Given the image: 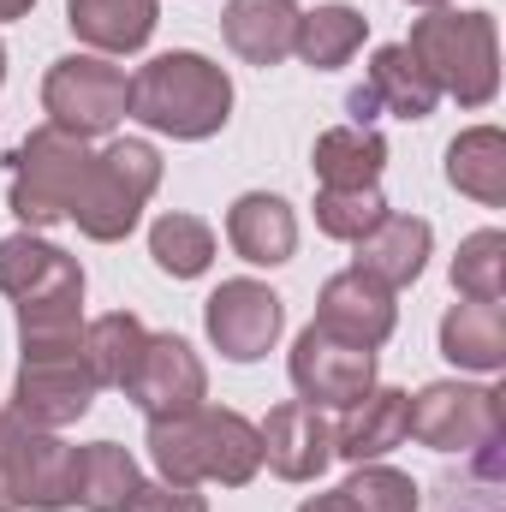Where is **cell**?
Here are the masks:
<instances>
[{
	"mask_svg": "<svg viewBox=\"0 0 506 512\" xmlns=\"http://www.w3.org/2000/svg\"><path fill=\"white\" fill-rule=\"evenodd\" d=\"M149 459L161 471V483H221V489H245L262 471V435L239 411H179L149 423Z\"/></svg>",
	"mask_w": 506,
	"mask_h": 512,
	"instance_id": "6da1fadb",
	"label": "cell"
},
{
	"mask_svg": "<svg viewBox=\"0 0 506 512\" xmlns=\"http://www.w3.org/2000/svg\"><path fill=\"white\" fill-rule=\"evenodd\" d=\"M126 114L143 120L149 131L179 137V143H203V137H215V131L227 126V114H233V78L209 54H191V48L155 54L131 78Z\"/></svg>",
	"mask_w": 506,
	"mask_h": 512,
	"instance_id": "7a4b0ae2",
	"label": "cell"
},
{
	"mask_svg": "<svg viewBox=\"0 0 506 512\" xmlns=\"http://www.w3.org/2000/svg\"><path fill=\"white\" fill-rule=\"evenodd\" d=\"M405 48L423 60V72L435 78V90L459 96V108L495 102V90H501V36H495V18L489 12L435 6L429 18L411 24V42Z\"/></svg>",
	"mask_w": 506,
	"mask_h": 512,
	"instance_id": "3957f363",
	"label": "cell"
},
{
	"mask_svg": "<svg viewBox=\"0 0 506 512\" xmlns=\"http://www.w3.org/2000/svg\"><path fill=\"white\" fill-rule=\"evenodd\" d=\"M155 185H161V155H155V143L120 137V143H108V149L90 161V173H84V185H78L66 221H78V233L96 239V245H120L131 227H137L143 203L155 197Z\"/></svg>",
	"mask_w": 506,
	"mask_h": 512,
	"instance_id": "277c9868",
	"label": "cell"
},
{
	"mask_svg": "<svg viewBox=\"0 0 506 512\" xmlns=\"http://www.w3.org/2000/svg\"><path fill=\"white\" fill-rule=\"evenodd\" d=\"M90 149L84 137L60 126H36L18 149H12V179H6V203L12 215L24 221V233H42V227H60L72 215V197L90 173Z\"/></svg>",
	"mask_w": 506,
	"mask_h": 512,
	"instance_id": "5b68a950",
	"label": "cell"
},
{
	"mask_svg": "<svg viewBox=\"0 0 506 512\" xmlns=\"http://www.w3.org/2000/svg\"><path fill=\"white\" fill-rule=\"evenodd\" d=\"M96 405V376L84 364V334H42L24 340V364L12 387V417L30 429H66Z\"/></svg>",
	"mask_w": 506,
	"mask_h": 512,
	"instance_id": "8992f818",
	"label": "cell"
},
{
	"mask_svg": "<svg viewBox=\"0 0 506 512\" xmlns=\"http://www.w3.org/2000/svg\"><path fill=\"white\" fill-rule=\"evenodd\" d=\"M72 453L54 429H30L24 417H0V512L72 507Z\"/></svg>",
	"mask_w": 506,
	"mask_h": 512,
	"instance_id": "52a82bcc",
	"label": "cell"
},
{
	"mask_svg": "<svg viewBox=\"0 0 506 512\" xmlns=\"http://www.w3.org/2000/svg\"><path fill=\"white\" fill-rule=\"evenodd\" d=\"M126 102H131V78L102 60V54H66L48 66L42 78V108H48V126L72 131V137H102L126 120Z\"/></svg>",
	"mask_w": 506,
	"mask_h": 512,
	"instance_id": "ba28073f",
	"label": "cell"
},
{
	"mask_svg": "<svg viewBox=\"0 0 506 512\" xmlns=\"http://www.w3.org/2000/svg\"><path fill=\"white\" fill-rule=\"evenodd\" d=\"M405 435L435 447V453H477L483 441L506 435V411L495 387L465 382H429L405 405Z\"/></svg>",
	"mask_w": 506,
	"mask_h": 512,
	"instance_id": "9c48e42d",
	"label": "cell"
},
{
	"mask_svg": "<svg viewBox=\"0 0 506 512\" xmlns=\"http://www.w3.org/2000/svg\"><path fill=\"white\" fill-rule=\"evenodd\" d=\"M203 328H209V340H215L221 358L256 364V358L274 352V340L286 328V304L262 280H221L209 292V304H203Z\"/></svg>",
	"mask_w": 506,
	"mask_h": 512,
	"instance_id": "30bf717a",
	"label": "cell"
},
{
	"mask_svg": "<svg viewBox=\"0 0 506 512\" xmlns=\"http://www.w3.org/2000/svg\"><path fill=\"white\" fill-rule=\"evenodd\" d=\"M292 387H298V399L304 405H358L370 387H376V352H364V346H346V340H334V334H322L316 322L298 334V346H292Z\"/></svg>",
	"mask_w": 506,
	"mask_h": 512,
	"instance_id": "8fae6325",
	"label": "cell"
},
{
	"mask_svg": "<svg viewBox=\"0 0 506 512\" xmlns=\"http://www.w3.org/2000/svg\"><path fill=\"white\" fill-rule=\"evenodd\" d=\"M126 393L137 399V411L149 423H161V417L197 411L209 399V370H203V358L179 334H149L143 364H137V376L126 382Z\"/></svg>",
	"mask_w": 506,
	"mask_h": 512,
	"instance_id": "7c38bea8",
	"label": "cell"
},
{
	"mask_svg": "<svg viewBox=\"0 0 506 512\" xmlns=\"http://www.w3.org/2000/svg\"><path fill=\"white\" fill-rule=\"evenodd\" d=\"M262 435V459L280 483H316L328 465H334V429L316 405L304 399H286L268 411V423L256 429Z\"/></svg>",
	"mask_w": 506,
	"mask_h": 512,
	"instance_id": "4fadbf2b",
	"label": "cell"
},
{
	"mask_svg": "<svg viewBox=\"0 0 506 512\" xmlns=\"http://www.w3.org/2000/svg\"><path fill=\"white\" fill-rule=\"evenodd\" d=\"M393 322H399L393 292L381 280H370V274H358V268L334 274L322 286V298H316V328L346 340V346H364V352H376L381 340L393 334Z\"/></svg>",
	"mask_w": 506,
	"mask_h": 512,
	"instance_id": "5bb4252c",
	"label": "cell"
},
{
	"mask_svg": "<svg viewBox=\"0 0 506 512\" xmlns=\"http://www.w3.org/2000/svg\"><path fill=\"white\" fill-rule=\"evenodd\" d=\"M0 292L12 304L84 298V268H78V256H66L36 233H12V239H0Z\"/></svg>",
	"mask_w": 506,
	"mask_h": 512,
	"instance_id": "9a60e30c",
	"label": "cell"
},
{
	"mask_svg": "<svg viewBox=\"0 0 506 512\" xmlns=\"http://www.w3.org/2000/svg\"><path fill=\"white\" fill-rule=\"evenodd\" d=\"M429 245H435L429 221H417V215H393V209H387L376 227L358 239L352 268H358V274H370V280H381L387 292H399V286H411V280L423 274Z\"/></svg>",
	"mask_w": 506,
	"mask_h": 512,
	"instance_id": "2e32d148",
	"label": "cell"
},
{
	"mask_svg": "<svg viewBox=\"0 0 506 512\" xmlns=\"http://www.w3.org/2000/svg\"><path fill=\"white\" fill-rule=\"evenodd\" d=\"M227 245L256 262V268H274L298 251V215L286 209V197H268V191H245L233 209H227Z\"/></svg>",
	"mask_w": 506,
	"mask_h": 512,
	"instance_id": "e0dca14e",
	"label": "cell"
},
{
	"mask_svg": "<svg viewBox=\"0 0 506 512\" xmlns=\"http://www.w3.org/2000/svg\"><path fill=\"white\" fill-rule=\"evenodd\" d=\"M227 48L251 66H280L298 42V6L292 0H227L221 12Z\"/></svg>",
	"mask_w": 506,
	"mask_h": 512,
	"instance_id": "ac0fdd59",
	"label": "cell"
},
{
	"mask_svg": "<svg viewBox=\"0 0 506 512\" xmlns=\"http://www.w3.org/2000/svg\"><path fill=\"white\" fill-rule=\"evenodd\" d=\"M405 405L411 393L399 387H370L358 405H346V423L334 429V459H352V465L387 459L405 441Z\"/></svg>",
	"mask_w": 506,
	"mask_h": 512,
	"instance_id": "d6986e66",
	"label": "cell"
},
{
	"mask_svg": "<svg viewBox=\"0 0 506 512\" xmlns=\"http://www.w3.org/2000/svg\"><path fill=\"white\" fill-rule=\"evenodd\" d=\"M155 12L161 0H66L72 36L102 54H137L155 36Z\"/></svg>",
	"mask_w": 506,
	"mask_h": 512,
	"instance_id": "ffe728a7",
	"label": "cell"
},
{
	"mask_svg": "<svg viewBox=\"0 0 506 512\" xmlns=\"http://www.w3.org/2000/svg\"><path fill=\"white\" fill-rule=\"evenodd\" d=\"M364 90H370L376 114L387 108V114H399V120H429V114H435V102H441L435 78L423 72V60H417L405 42H387V48H376Z\"/></svg>",
	"mask_w": 506,
	"mask_h": 512,
	"instance_id": "44dd1931",
	"label": "cell"
},
{
	"mask_svg": "<svg viewBox=\"0 0 506 512\" xmlns=\"http://www.w3.org/2000/svg\"><path fill=\"white\" fill-rule=\"evenodd\" d=\"M441 352H447V364L477 370V376L501 370L506 364V310L501 304H477V298L453 304L441 316Z\"/></svg>",
	"mask_w": 506,
	"mask_h": 512,
	"instance_id": "7402d4cb",
	"label": "cell"
},
{
	"mask_svg": "<svg viewBox=\"0 0 506 512\" xmlns=\"http://www.w3.org/2000/svg\"><path fill=\"white\" fill-rule=\"evenodd\" d=\"M447 185L489 209L506 203V137L495 126H471L447 143Z\"/></svg>",
	"mask_w": 506,
	"mask_h": 512,
	"instance_id": "603a6c76",
	"label": "cell"
},
{
	"mask_svg": "<svg viewBox=\"0 0 506 512\" xmlns=\"http://www.w3.org/2000/svg\"><path fill=\"white\" fill-rule=\"evenodd\" d=\"M137 483V459L114 441H90L72 453V501L84 512H126Z\"/></svg>",
	"mask_w": 506,
	"mask_h": 512,
	"instance_id": "cb8c5ba5",
	"label": "cell"
},
{
	"mask_svg": "<svg viewBox=\"0 0 506 512\" xmlns=\"http://www.w3.org/2000/svg\"><path fill=\"white\" fill-rule=\"evenodd\" d=\"M364 36H370V18H364L358 6L334 0V6L298 12V42H292V54H298L304 66H316V72H334V66H346V60L364 48Z\"/></svg>",
	"mask_w": 506,
	"mask_h": 512,
	"instance_id": "d4e9b609",
	"label": "cell"
},
{
	"mask_svg": "<svg viewBox=\"0 0 506 512\" xmlns=\"http://www.w3.org/2000/svg\"><path fill=\"white\" fill-rule=\"evenodd\" d=\"M143 346H149V328L131 316V310H108L84 328V364L96 387H126L143 364Z\"/></svg>",
	"mask_w": 506,
	"mask_h": 512,
	"instance_id": "484cf974",
	"label": "cell"
},
{
	"mask_svg": "<svg viewBox=\"0 0 506 512\" xmlns=\"http://www.w3.org/2000/svg\"><path fill=\"white\" fill-rule=\"evenodd\" d=\"M310 167L322 185H376L381 167H387V143L370 126H334L316 137Z\"/></svg>",
	"mask_w": 506,
	"mask_h": 512,
	"instance_id": "4316f807",
	"label": "cell"
},
{
	"mask_svg": "<svg viewBox=\"0 0 506 512\" xmlns=\"http://www.w3.org/2000/svg\"><path fill=\"white\" fill-rule=\"evenodd\" d=\"M149 256L161 274L173 280H197L209 262H215V227L197 221V215H161L149 227Z\"/></svg>",
	"mask_w": 506,
	"mask_h": 512,
	"instance_id": "83f0119b",
	"label": "cell"
},
{
	"mask_svg": "<svg viewBox=\"0 0 506 512\" xmlns=\"http://www.w3.org/2000/svg\"><path fill=\"white\" fill-rule=\"evenodd\" d=\"M453 286H459V298L501 304L506 298V233H495V227L471 233L459 245V256H453Z\"/></svg>",
	"mask_w": 506,
	"mask_h": 512,
	"instance_id": "f1b7e54d",
	"label": "cell"
},
{
	"mask_svg": "<svg viewBox=\"0 0 506 512\" xmlns=\"http://www.w3.org/2000/svg\"><path fill=\"white\" fill-rule=\"evenodd\" d=\"M381 215H387V197H381L376 185H322V191H316V227H322L328 239L358 245Z\"/></svg>",
	"mask_w": 506,
	"mask_h": 512,
	"instance_id": "f546056e",
	"label": "cell"
},
{
	"mask_svg": "<svg viewBox=\"0 0 506 512\" xmlns=\"http://www.w3.org/2000/svg\"><path fill=\"white\" fill-rule=\"evenodd\" d=\"M340 495H346V507L352 512H417V483L405 477V471H393V465H358L346 483H340Z\"/></svg>",
	"mask_w": 506,
	"mask_h": 512,
	"instance_id": "4dcf8cb0",
	"label": "cell"
},
{
	"mask_svg": "<svg viewBox=\"0 0 506 512\" xmlns=\"http://www.w3.org/2000/svg\"><path fill=\"white\" fill-rule=\"evenodd\" d=\"M126 512H209V501L185 483H137Z\"/></svg>",
	"mask_w": 506,
	"mask_h": 512,
	"instance_id": "1f68e13d",
	"label": "cell"
},
{
	"mask_svg": "<svg viewBox=\"0 0 506 512\" xmlns=\"http://www.w3.org/2000/svg\"><path fill=\"white\" fill-rule=\"evenodd\" d=\"M298 512H352V507H346V495L334 489V495H316V501H304Z\"/></svg>",
	"mask_w": 506,
	"mask_h": 512,
	"instance_id": "d6a6232c",
	"label": "cell"
},
{
	"mask_svg": "<svg viewBox=\"0 0 506 512\" xmlns=\"http://www.w3.org/2000/svg\"><path fill=\"white\" fill-rule=\"evenodd\" d=\"M30 6H36V0H0V24H6V18H24Z\"/></svg>",
	"mask_w": 506,
	"mask_h": 512,
	"instance_id": "836d02e7",
	"label": "cell"
},
{
	"mask_svg": "<svg viewBox=\"0 0 506 512\" xmlns=\"http://www.w3.org/2000/svg\"><path fill=\"white\" fill-rule=\"evenodd\" d=\"M411 6H429V12H435V6H447V0H411Z\"/></svg>",
	"mask_w": 506,
	"mask_h": 512,
	"instance_id": "e575fe53",
	"label": "cell"
},
{
	"mask_svg": "<svg viewBox=\"0 0 506 512\" xmlns=\"http://www.w3.org/2000/svg\"><path fill=\"white\" fill-rule=\"evenodd\" d=\"M0 78H6V48H0Z\"/></svg>",
	"mask_w": 506,
	"mask_h": 512,
	"instance_id": "d590c367",
	"label": "cell"
}]
</instances>
